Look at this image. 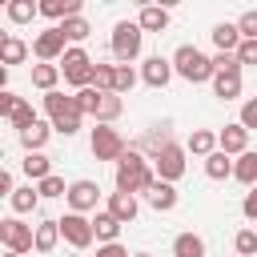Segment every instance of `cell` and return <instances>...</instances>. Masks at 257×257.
I'll list each match as a JSON object with an SVG mask.
<instances>
[{"label": "cell", "instance_id": "1", "mask_svg": "<svg viewBox=\"0 0 257 257\" xmlns=\"http://www.w3.org/2000/svg\"><path fill=\"white\" fill-rule=\"evenodd\" d=\"M157 181V173L149 169V157L145 153H137V149H128L120 161H116V193H145L149 185Z\"/></svg>", "mask_w": 257, "mask_h": 257}, {"label": "cell", "instance_id": "2", "mask_svg": "<svg viewBox=\"0 0 257 257\" xmlns=\"http://www.w3.org/2000/svg\"><path fill=\"white\" fill-rule=\"evenodd\" d=\"M173 72L189 84H205V80H213V56H205L197 44H181L173 52Z\"/></svg>", "mask_w": 257, "mask_h": 257}, {"label": "cell", "instance_id": "3", "mask_svg": "<svg viewBox=\"0 0 257 257\" xmlns=\"http://www.w3.org/2000/svg\"><path fill=\"white\" fill-rule=\"evenodd\" d=\"M44 112H48L52 133L72 137V133L80 128V108H76V100H72V96H64V92H44Z\"/></svg>", "mask_w": 257, "mask_h": 257}, {"label": "cell", "instance_id": "4", "mask_svg": "<svg viewBox=\"0 0 257 257\" xmlns=\"http://www.w3.org/2000/svg\"><path fill=\"white\" fill-rule=\"evenodd\" d=\"M141 40H145V32H141L137 20H116V24H112V40H108L116 64H133V60L141 56Z\"/></svg>", "mask_w": 257, "mask_h": 257}, {"label": "cell", "instance_id": "5", "mask_svg": "<svg viewBox=\"0 0 257 257\" xmlns=\"http://www.w3.org/2000/svg\"><path fill=\"white\" fill-rule=\"evenodd\" d=\"M60 72H64V80L68 84H76V92L80 88H92V76H96V60L80 48V44H72L64 56H60Z\"/></svg>", "mask_w": 257, "mask_h": 257}, {"label": "cell", "instance_id": "6", "mask_svg": "<svg viewBox=\"0 0 257 257\" xmlns=\"http://www.w3.org/2000/svg\"><path fill=\"white\" fill-rule=\"evenodd\" d=\"M88 145H92V157H96V161H120V157L128 153V141H124L112 124H96Z\"/></svg>", "mask_w": 257, "mask_h": 257}, {"label": "cell", "instance_id": "7", "mask_svg": "<svg viewBox=\"0 0 257 257\" xmlns=\"http://www.w3.org/2000/svg\"><path fill=\"white\" fill-rule=\"evenodd\" d=\"M0 241H4L8 253H28V249H36V229L24 225L20 217H4L0 221Z\"/></svg>", "mask_w": 257, "mask_h": 257}, {"label": "cell", "instance_id": "8", "mask_svg": "<svg viewBox=\"0 0 257 257\" xmlns=\"http://www.w3.org/2000/svg\"><path fill=\"white\" fill-rule=\"evenodd\" d=\"M60 221V237L80 253V249H88L92 241H96V233H92V221L84 217V213H64V217H56Z\"/></svg>", "mask_w": 257, "mask_h": 257}, {"label": "cell", "instance_id": "9", "mask_svg": "<svg viewBox=\"0 0 257 257\" xmlns=\"http://www.w3.org/2000/svg\"><path fill=\"white\" fill-rule=\"evenodd\" d=\"M68 40H64V32H60V24H52V28H44L36 40H32V56L40 60V64H52V60H60L68 48H64Z\"/></svg>", "mask_w": 257, "mask_h": 257}, {"label": "cell", "instance_id": "10", "mask_svg": "<svg viewBox=\"0 0 257 257\" xmlns=\"http://www.w3.org/2000/svg\"><path fill=\"white\" fill-rule=\"evenodd\" d=\"M185 153L189 149H181V145H169V149H161L157 157H153V165H157V177L161 181H181L185 177Z\"/></svg>", "mask_w": 257, "mask_h": 257}, {"label": "cell", "instance_id": "11", "mask_svg": "<svg viewBox=\"0 0 257 257\" xmlns=\"http://www.w3.org/2000/svg\"><path fill=\"white\" fill-rule=\"evenodd\" d=\"M96 197H100V185L96 181H88V177H80V181H72L68 185V213H88V209H96Z\"/></svg>", "mask_w": 257, "mask_h": 257}, {"label": "cell", "instance_id": "12", "mask_svg": "<svg viewBox=\"0 0 257 257\" xmlns=\"http://www.w3.org/2000/svg\"><path fill=\"white\" fill-rule=\"evenodd\" d=\"M141 80H145L149 88H165V84L173 80V56H149V60L141 64Z\"/></svg>", "mask_w": 257, "mask_h": 257}, {"label": "cell", "instance_id": "13", "mask_svg": "<svg viewBox=\"0 0 257 257\" xmlns=\"http://www.w3.org/2000/svg\"><path fill=\"white\" fill-rule=\"evenodd\" d=\"M217 145H221V153L241 157V153H249V128H245L241 120H233V124H225V128L217 133Z\"/></svg>", "mask_w": 257, "mask_h": 257}, {"label": "cell", "instance_id": "14", "mask_svg": "<svg viewBox=\"0 0 257 257\" xmlns=\"http://www.w3.org/2000/svg\"><path fill=\"white\" fill-rule=\"evenodd\" d=\"M145 201H149L157 213H169V209H177V189H173L169 181H161V177H157V181L145 189Z\"/></svg>", "mask_w": 257, "mask_h": 257}, {"label": "cell", "instance_id": "15", "mask_svg": "<svg viewBox=\"0 0 257 257\" xmlns=\"http://www.w3.org/2000/svg\"><path fill=\"white\" fill-rule=\"evenodd\" d=\"M108 213H112L120 225H133L137 213H141V205H137L133 193H108Z\"/></svg>", "mask_w": 257, "mask_h": 257}, {"label": "cell", "instance_id": "16", "mask_svg": "<svg viewBox=\"0 0 257 257\" xmlns=\"http://www.w3.org/2000/svg\"><path fill=\"white\" fill-rule=\"evenodd\" d=\"M40 16H48V20H72V16H80V0H40Z\"/></svg>", "mask_w": 257, "mask_h": 257}, {"label": "cell", "instance_id": "17", "mask_svg": "<svg viewBox=\"0 0 257 257\" xmlns=\"http://www.w3.org/2000/svg\"><path fill=\"white\" fill-rule=\"evenodd\" d=\"M137 24H141V32H165V28H169V8H161V4H145L141 16H137Z\"/></svg>", "mask_w": 257, "mask_h": 257}, {"label": "cell", "instance_id": "18", "mask_svg": "<svg viewBox=\"0 0 257 257\" xmlns=\"http://www.w3.org/2000/svg\"><path fill=\"white\" fill-rule=\"evenodd\" d=\"M169 145H173V141H169V120H165V124H153V128L137 141V153L145 149L149 157H157V153H161V149H169Z\"/></svg>", "mask_w": 257, "mask_h": 257}, {"label": "cell", "instance_id": "19", "mask_svg": "<svg viewBox=\"0 0 257 257\" xmlns=\"http://www.w3.org/2000/svg\"><path fill=\"white\" fill-rule=\"evenodd\" d=\"M185 149H189L193 157H213V153H217L221 145H217V133H213V128H193V133H189V145H185Z\"/></svg>", "mask_w": 257, "mask_h": 257}, {"label": "cell", "instance_id": "20", "mask_svg": "<svg viewBox=\"0 0 257 257\" xmlns=\"http://www.w3.org/2000/svg\"><path fill=\"white\" fill-rule=\"evenodd\" d=\"M20 169H24V177L28 181H44V177H52V161L44 157V153H24V161H20Z\"/></svg>", "mask_w": 257, "mask_h": 257}, {"label": "cell", "instance_id": "21", "mask_svg": "<svg viewBox=\"0 0 257 257\" xmlns=\"http://www.w3.org/2000/svg\"><path fill=\"white\" fill-rule=\"evenodd\" d=\"M209 36H213L217 52H237V48H241V28H237V24H217Z\"/></svg>", "mask_w": 257, "mask_h": 257}, {"label": "cell", "instance_id": "22", "mask_svg": "<svg viewBox=\"0 0 257 257\" xmlns=\"http://www.w3.org/2000/svg\"><path fill=\"white\" fill-rule=\"evenodd\" d=\"M213 96L237 100V96H241V72H217V76H213Z\"/></svg>", "mask_w": 257, "mask_h": 257}, {"label": "cell", "instance_id": "23", "mask_svg": "<svg viewBox=\"0 0 257 257\" xmlns=\"http://www.w3.org/2000/svg\"><path fill=\"white\" fill-rule=\"evenodd\" d=\"M48 137H52V124L36 120L32 128H24V133H20V145H24V153H40V149L48 145Z\"/></svg>", "mask_w": 257, "mask_h": 257}, {"label": "cell", "instance_id": "24", "mask_svg": "<svg viewBox=\"0 0 257 257\" xmlns=\"http://www.w3.org/2000/svg\"><path fill=\"white\" fill-rule=\"evenodd\" d=\"M92 233H96V241L100 245H112L116 237H120V221L104 209V213H96V221H92Z\"/></svg>", "mask_w": 257, "mask_h": 257}, {"label": "cell", "instance_id": "25", "mask_svg": "<svg viewBox=\"0 0 257 257\" xmlns=\"http://www.w3.org/2000/svg\"><path fill=\"white\" fill-rule=\"evenodd\" d=\"M173 257H205V237H197V233H177V237H173Z\"/></svg>", "mask_w": 257, "mask_h": 257}, {"label": "cell", "instance_id": "26", "mask_svg": "<svg viewBox=\"0 0 257 257\" xmlns=\"http://www.w3.org/2000/svg\"><path fill=\"white\" fill-rule=\"evenodd\" d=\"M24 56H28V44L8 32V36L0 40V60H4V68H8V64H24Z\"/></svg>", "mask_w": 257, "mask_h": 257}, {"label": "cell", "instance_id": "27", "mask_svg": "<svg viewBox=\"0 0 257 257\" xmlns=\"http://www.w3.org/2000/svg\"><path fill=\"white\" fill-rule=\"evenodd\" d=\"M60 64H32V84L40 92H56V80H60Z\"/></svg>", "mask_w": 257, "mask_h": 257}, {"label": "cell", "instance_id": "28", "mask_svg": "<svg viewBox=\"0 0 257 257\" xmlns=\"http://www.w3.org/2000/svg\"><path fill=\"white\" fill-rule=\"evenodd\" d=\"M56 241H60V221H40L36 225V253H52L56 249Z\"/></svg>", "mask_w": 257, "mask_h": 257}, {"label": "cell", "instance_id": "29", "mask_svg": "<svg viewBox=\"0 0 257 257\" xmlns=\"http://www.w3.org/2000/svg\"><path fill=\"white\" fill-rule=\"evenodd\" d=\"M233 177H237L241 185H249V189L257 185V153H253V149H249V153H241V157L233 161Z\"/></svg>", "mask_w": 257, "mask_h": 257}, {"label": "cell", "instance_id": "30", "mask_svg": "<svg viewBox=\"0 0 257 257\" xmlns=\"http://www.w3.org/2000/svg\"><path fill=\"white\" fill-rule=\"evenodd\" d=\"M4 16L12 24H28L32 16H40V4H32V0H8L4 4Z\"/></svg>", "mask_w": 257, "mask_h": 257}, {"label": "cell", "instance_id": "31", "mask_svg": "<svg viewBox=\"0 0 257 257\" xmlns=\"http://www.w3.org/2000/svg\"><path fill=\"white\" fill-rule=\"evenodd\" d=\"M120 112H124L120 92H104V96H100V108H96V124H112Z\"/></svg>", "mask_w": 257, "mask_h": 257}, {"label": "cell", "instance_id": "32", "mask_svg": "<svg viewBox=\"0 0 257 257\" xmlns=\"http://www.w3.org/2000/svg\"><path fill=\"white\" fill-rule=\"evenodd\" d=\"M205 177L209 181H225V177H233V161H229V153H213V157H205Z\"/></svg>", "mask_w": 257, "mask_h": 257}, {"label": "cell", "instance_id": "33", "mask_svg": "<svg viewBox=\"0 0 257 257\" xmlns=\"http://www.w3.org/2000/svg\"><path fill=\"white\" fill-rule=\"evenodd\" d=\"M8 124H12L16 133H24V128H32V124H36V112H32V104H28L24 96L16 100V108H12V116H8Z\"/></svg>", "mask_w": 257, "mask_h": 257}, {"label": "cell", "instance_id": "34", "mask_svg": "<svg viewBox=\"0 0 257 257\" xmlns=\"http://www.w3.org/2000/svg\"><path fill=\"white\" fill-rule=\"evenodd\" d=\"M8 201H12V209H16V213H36V205H40V193H36L32 185H24V189H16Z\"/></svg>", "mask_w": 257, "mask_h": 257}, {"label": "cell", "instance_id": "35", "mask_svg": "<svg viewBox=\"0 0 257 257\" xmlns=\"http://www.w3.org/2000/svg\"><path fill=\"white\" fill-rule=\"evenodd\" d=\"M60 32H64V40H72V44H80V40H88V32H92V24H88L84 16H72V20H64V24H60Z\"/></svg>", "mask_w": 257, "mask_h": 257}, {"label": "cell", "instance_id": "36", "mask_svg": "<svg viewBox=\"0 0 257 257\" xmlns=\"http://www.w3.org/2000/svg\"><path fill=\"white\" fill-rule=\"evenodd\" d=\"M92 88H96V92H116V64H100V60H96Z\"/></svg>", "mask_w": 257, "mask_h": 257}, {"label": "cell", "instance_id": "37", "mask_svg": "<svg viewBox=\"0 0 257 257\" xmlns=\"http://www.w3.org/2000/svg\"><path fill=\"white\" fill-rule=\"evenodd\" d=\"M100 96H104V92H96V88H80V92H72V100H76L80 116H96V108H100Z\"/></svg>", "mask_w": 257, "mask_h": 257}, {"label": "cell", "instance_id": "38", "mask_svg": "<svg viewBox=\"0 0 257 257\" xmlns=\"http://www.w3.org/2000/svg\"><path fill=\"white\" fill-rule=\"evenodd\" d=\"M233 249H237V257H257V229H237Z\"/></svg>", "mask_w": 257, "mask_h": 257}, {"label": "cell", "instance_id": "39", "mask_svg": "<svg viewBox=\"0 0 257 257\" xmlns=\"http://www.w3.org/2000/svg\"><path fill=\"white\" fill-rule=\"evenodd\" d=\"M36 193H40V197H68V185H64V177L52 173V177H44V181L36 185Z\"/></svg>", "mask_w": 257, "mask_h": 257}, {"label": "cell", "instance_id": "40", "mask_svg": "<svg viewBox=\"0 0 257 257\" xmlns=\"http://www.w3.org/2000/svg\"><path fill=\"white\" fill-rule=\"evenodd\" d=\"M217 72H241L237 52H217V56H213V76H217Z\"/></svg>", "mask_w": 257, "mask_h": 257}, {"label": "cell", "instance_id": "41", "mask_svg": "<svg viewBox=\"0 0 257 257\" xmlns=\"http://www.w3.org/2000/svg\"><path fill=\"white\" fill-rule=\"evenodd\" d=\"M237 28H241V40H257V8L241 12L237 16Z\"/></svg>", "mask_w": 257, "mask_h": 257}, {"label": "cell", "instance_id": "42", "mask_svg": "<svg viewBox=\"0 0 257 257\" xmlns=\"http://www.w3.org/2000/svg\"><path fill=\"white\" fill-rule=\"evenodd\" d=\"M137 80H141V76L133 72V64H116V92H120V96H124V92H128Z\"/></svg>", "mask_w": 257, "mask_h": 257}, {"label": "cell", "instance_id": "43", "mask_svg": "<svg viewBox=\"0 0 257 257\" xmlns=\"http://www.w3.org/2000/svg\"><path fill=\"white\" fill-rule=\"evenodd\" d=\"M245 128H257V96H249L245 104H241V116H237Z\"/></svg>", "mask_w": 257, "mask_h": 257}, {"label": "cell", "instance_id": "44", "mask_svg": "<svg viewBox=\"0 0 257 257\" xmlns=\"http://www.w3.org/2000/svg\"><path fill=\"white\" fill-rule=\"evenodd\" d=\"M237 60H241V64H257V40H241Z\"/></svg>", "mask_w": 257, "mask_h": 257}, {"label": "cell", "instance_id": "45", "mask_svg": "<svg viewBox=\"0 0 257 257\" xmlns=\"http://www.w3.org/2000/svg\"><path fill=\"white\" fill-rule=\"evenodd\" d=\"M241 213H245L249 221H257V185L245 193V201H241Z\"/></svg>", "mask_w": 257, "mask_h": 257}, {"label": "cell", "instance_id": "46", "mask_svg": "<svg viewBox=\"0 0 257 257\" xmlns=\"http://www.w3.org/2000/svg\"><path fill=\"white\" fill-rule=\"evenodd\" d=\"M16 100H20V96H16V92H8V88H4V92H0V116H4V120H8V116H12V108H16Z\"/></svg>", "mask_w": 257, "mask_h": 257}, {"label": "cell", "instance_id": "47", "mask_svg": "<svg viewBox=\"0 0 257 257\" xmlns=\"http://www.w3.org/2000/svg\"><path fill=\"white\" fill-rule=\"evenodd\" d=\"M96 257H128V249L120 241H112V245H96Z\"/></svg>", "mask_w": 257, "mask_h": 257}, {"label": "cell", "instance_id": "48", "mask_svg": "<svg viewBox=\"0 0 257 257\" xmlns=\"http://www.w3.org/2000/svg\"><path fill=\"white\" fill-rule=\"evenodd\" d=\"M0 193H4V197H12V193H16V185H12V173H0Z\"/></svg>", "mask_w": 257, "mask_h": 257}, {"label": "cell", "instance_id": "49", "mask_svg": "<svg viewBox=\"0 0 257 257\" xmlns=\"http://www.w3.org/2000/svg\"><path fill=\"white\" fill-rule=\"evenodd\" d=\"M4 257H24V253H4Z\"/></svg>", "mask_w": 257, "mask_h": 257}, {"label": "cell", "instance_id": "50", "mask_svg": "<svg viewBox=\"0 0 257 257\" xmlns=\"http://www.w3.org/2000/svg\"><path fill=\"white\" fill-rule=\"evenodd\" d=\"M133 257H153V253H133Z\"/></svg>", "mask_w": 257, "mask_h": 257}, {"label": "cell", "instance_id": "51", "mask_svg": "<svg viewBox=\"0 0 257 257\" xmlns=\"http://www.w3.org/2000/svg\"><path fill=\"white\" fill-rule=\"evenodd\" d=\"M72 257H80V253H72Z\"/></svg>", "mask_w": 257, "mask_h": 257}]
</instances>
